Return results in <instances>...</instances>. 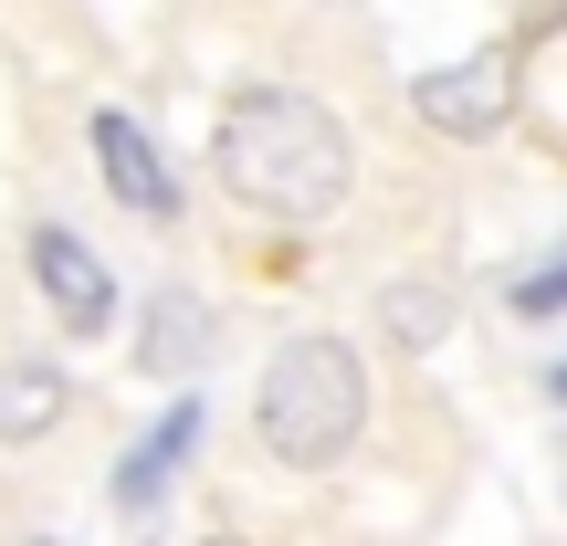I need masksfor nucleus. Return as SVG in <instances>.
<instances>
[{
  "instance_id": "nucleus-5",
  "label": "nucleus",
  "mask_w": 567,
  "mask_h": 546,
  "mask_svg": "<svg viewBox=\"0 0 567 546\" xmlns=\"http://www.w3.org/2000/svg\"><path fill=\"white\" fill-rule=\"evenodd\" d=\"M32 274H42V295H53V326H63V337H105V326H116V274H105L63 222L32 231Z\"/></svg>"
},
{
  "instance_id": "nucleus-1",
  "label": "nucleus",
  "mask_w": 567,
  "mask_h": 546,
  "mask_svg": "<svg viewBox=\"0 0 567 546\" xmlns=\"http://www.w3.org/2000/svg\"><path fill=\"white\" fill-rule=\"evenodd\" d=\"M210 158H221V189H231V200L264 210V222H284V231L326 222V210L347 200V179H358L337 105L295 95V84H252V95H231Z\"/></svg>"
},
{
  "instance_id": "nucleus-3",
  "label": "nucleus",
  "mask_w": 567,
  "mask_h": 546,
  "mask_svg": "<svg viewBox=\"0 0 567 546\" xmlns=\"http://www.w3.org/2000/svg\"><path fill=\"white\" fill-rule=\"evenodd\" d=\"M505 116H515V42H484V53L421 74V126L442 137H494Z\"/></svg>"
},
{
  "instance_id": "nucleus-4",
  "label": "nucleus",
  "mask_w": 567,
  "mask_h": 546,
  "mask_svg": "<svg viewBox=\"0 0 567 546\" xmlns=\"http://www.w3.org/2000/svg\"><path fill=\"white\" fill-rule=\"evenodd\" d=\"M84 147H95L105 189H116L126 210H147V222H179V179H168L158 137H147V126L126 116V105H95V116H84Z\"/></svg>"
},
{
  "instance_id": "nucleus-7",
  "label": "nucleus",
  "mask_w": 567,
  "mask_h": 546,
  "mask_svg": "<svg viewBox=\"0 0 567 546\" xmlns=\"http://www.w3.org/2000/svg\"><path fill=\"white\" fill-rule=\"evenodd\" d=\"M221 347V316H210L189 284H158L147 295V337H137V368L147 379H200V358Z\"/></svg>"
},
{
  "instance_id": "nucleus-12",
  "label": "nucleus",
  "mask_w": 567,
  "mask_h": 546,
  "mask_svg": "<svg viewBox=\"0 0 567 546\" xmlns=\"http://www.w3.org/2000/svg\"><path fill=\"white\" fill-rule=\"evenodd\" d=\"M557 463H567V452H557Z\"/></svg>"
},
{
  "instance_id": "nucleus-10",
  "label": "nucleus",
  "mask_w": 567,
  "mask_h": 546,
  "mask_svg": "<svg viewBox=\"0 0 567 546\" xmlns=\"http://www.w3.org/2000/svg\"><path fill=\"white\" fill-rule=\"evenodd\" d=\"M505 295H515V316H567V243L547 253V264H526Z\"/></svg>"
},
{
  "instance_id": "nucleus-9",
  "label": "nucleus",
  "mask_w": 567,
  "mask_h": 546,
  "mask_svg": "<svg viewBox=\"0 0 567 546\" xmlns=\"http://www.w3.org/2000/svg\"><path fill=\"white\" fill-rule=\"evenodd\" d=\"M379 326H389L400 347H442V337H452V295H442V284H389Z\"/></svg>"
},
{
  "instance_id": "nucleus-2",
  "label": "nucleus",
  "mask_w": 567,
  "mask_h": 546,
  "mask_svg": "<svg viewBox=\"0 0 567 546\" xmlns=\"http://www.w3.org/2000/svg\"><path fill=\"white\" fill-rule=\"evenodd\" d=\"M358 421H368V368H358V347H347V337H295V347H274L264 389H252V431H264L274 463H295V473L347 463Z\"/></svg>"
},
{
  "instance_id": "nucleus-8",
  "label": "nucleus",
  "mask_w": 567,
  "mask_h": 546,
  "mask_svg": "<svg viewBox=\"0 0 567 546\" xmlns=\"http://www.w3.org/2000/svg\"><path fill=\"white\" fill-rule=\"evenodd\" d=\"M74 410V379L53 358H11L0 368V442H42V431Z\"/></svg>"
},
{
  "instance_id": "nucleus-11",
  "label": "nucleus",
  "mask_w": 567,
  "mask_h": 546,
  "mask_svg": "<svg viewBox=\"0 0 567 546\" xmlns=\"http://www.w3.org/2000/svg\"><path fill=\"white\" fill-rule=\"evenodd\" d=\"M547 400H557V410H567V358H557V368H547Z\"/></svg>"
},
{
  "instance_id": "nucleus-6",
  "label": "nucleus",
  "mask_w": 567,
  "mask_h": 546,
  "mask_svg": "<svg viewBox=\"0 0 567 546\" xmlns=\"http://www.w3.org/2000/svg\"><path fill=\"white\" fill-rule=\"evenodd\" d=\"M200 431H210V400H168L158 421H147V442L116 463V484H105V494H116V515H158V494L179 484V463L200 452Z\"/></svg>"
}]
</instances>
